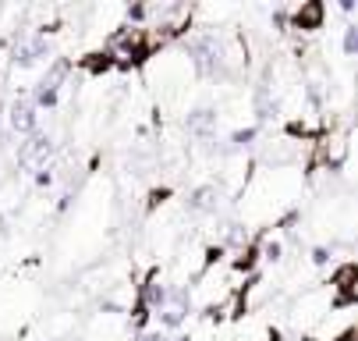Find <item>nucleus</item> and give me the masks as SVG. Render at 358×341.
Returning <instances> with one entry per match:
<instances>
[{
	"label": "nucleus",
	"mask_w": 358,
	"mask_h": 341,
	"mask_svg": "<svg viewBox=\"0 0 358 341\" xmlns=\"http://www.w3.org/2000/svg\"><path fill=\"white\" fill-rule=\"evenodd\" d=\"M50 57V39L39 29H18L11 36V64L15 68H32Z\"/></svg>",
	"instance_id": "f257e3e1"
},
{
	"label": "nucleus",
	"mask_w": 358,
	"mask_h": 341,
	"mask_svg": "<svg viewBox=\"0 0 358 341\" xmlns=\"http://www.w3.org/2000/svg\"><path fill=\"white\" fill-rule=\"evenodd\" d=\"M4 125H8V135H18V139H29L32 132H39V128H43L39 111L29 104V96H18V100L8 107Z\"/></svg>",
	"instance_id": "f03ea898"
},
{
	"label": "nucleus",
	"mask_w": 358,
	"mask_h": 341,
	"mask_svg": "<svg viewBox=\"0 0 358 341\" xmlns=\"http://www.w3.org/2000/svg\"><path fill=\"white\" fill-rule=\"evenodd\" d=\"M217 125H220V111L213 104H202V107H192L185 114V132L199 142H213L217 139Z\"/></svg>",
	"instance_id": "7ed1b4c3"
},
{
	"label": "nucleus",
	"mask_w": 358,
	"mask_h": 341,
	"mask_svg": "<svg viewBox=\"0 0 358 341\" xmlns=\"http://www.w3.org/2000/svg\"><path fill=\"white\" fill-rule=\"evenodd\" d=\"M167 295H171V284L160 281V274L152 270L145 277V284L138 288V316H157L167 309Z\"/></svg>",
	"instance_id": "20e7f679"
},
{
	"label": "nucleus",
	"mask_w": 358,
	"mask_h": 341,
	"mask_svg": "<svg viewBox=\"0 0 358 341\" xmlns=\"http://www.w3.org/2000/svg\"><path fill=\"white\" fill-rule=\"evenodd\" d=\"M185 210L195 214V217H213L220 210V188L213 181H202L188 192V200H185Z\"/></svg>",
	"instance_id": "39448f33"
},
{
	"label": "nucleus",
	"mask_w": 358,
	"mask_h": 341,
	"mask_svg": "<svg viewBox=\"0 0 358 341\" xmlns=\"http://www.w3.org/2000/svg\"><path fill=\"white\" fill-rule=\"evenodd\" d=\"M323 15H327V8H323V4H301V8H294V11H291V29H305V32H313V29H320V25H323Z\"/></svg>",
	"instance_id": "423d86ee"
},
{
	"label": "nucleus",
	"mask_w": 358,
	"mask_h": 341,
	"mask_svg": "<svg viewBox=\"0 0 358 341\" xmlns=\"http://www.w3.org/2000/svg\"><path fill=\"white\" fill-rule=\"evenodd\" d=\"M341 43H344V54H348V57H355V54H358V25H355V22H348V25H344Z\"/></svg>",
	"instance_id": "0eeeda50"
},
{
	"label": "nucleus",
	"mask_w": 358,
	"mask_h": 341,
	"mask_svg": "<svg viewBox=\"0 0 358 341\" xmlns=\"http://www.w3.org/2000/svg\"><path fill=\"white\" fill-rule=\"evenodd\" d=\"M174 334H167V330H160V327H145V330H138V337L135 341H171Z\"/></svg>",
	"instance_id": "6e6552de"
},
{
	"label": "nucleus",
	"mask_w": 358,
	"mask_h": 341,
	"mask_svg": "<svg viewBox=\"0 0 358 341\" xmlns=\"http://www.w3.org/2000/svg\"><path fill=\"white\" fill-rule=\"evenodd\" d=\"M309 260H313L316 267H327V263L334 260V249H330V246H316V249L309 253Z\"/></svg>",
	"instance_id": "1a4fd4ad"
},
{
	"label": "nucleus",
	"mask_w": 358,
	"mask_h": 341,
	"mask_svg": "<svg viewBox=\"0 0 358 341\" xmlns=\"http://www.w3.org/2000/svg\"><path fill=\"white\" fill-rule=\"evenodd\" d=\"M171 341H192V337H188V334H174Z\"/></svg>",
	"instance_id": "9d476101"
}]
</instances>
